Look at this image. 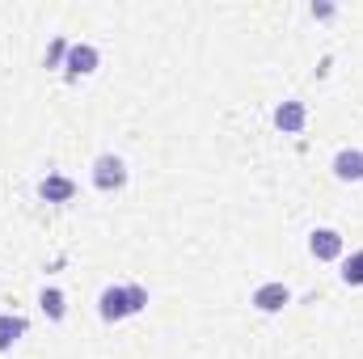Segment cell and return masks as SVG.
I'll use <instances>...</instances> for the list:
<instances>
[{
  "instance_id": "obj_1",
  "label": "cell",
  "mask_w": 363,
  "mask_h": 359,
  "mask_svg": "<svg viewBox=\"0 0 363 359\" xmlns=\"http://www.w3.org/2000/svg\"><path fill=\"white\" fill-rule=\"evenodd\" d=\"M148 304V292L144 287H106L101 292V317L106 321H118L127 313H140Z\"/></svg>"
},
{
  "instance_id": "obj_2",
  "label": "cell",
  "mask_w": 363,
  "mask_h": 359,
  "mask_svg": "<svg viewBox=\"0 0 363 359\" xmlns=\"http://www.w3.org/2000/svg\"><path fill=\"white\" fill-rule=\"evenodd\" d=\"M93 182H97V190H118V186L127 182V165L106 153V157H97V165H93Z\"/></svg>"
},
{
  "instance_id": "obj_3",
  "label": "cell",
  "mask_w": 363,
  "mask_h": 359,
  "mask_svg": "<svg viewBox=\"0 0 363 359\" xmlns=\"http://www.w3.org/2000/svg\"><path fill=\"white\" fill-rule=\"evenodd\" d=\"M308 250H313V258L330 263V258H338V254H342V237H338L334 228H317V233H313V241H308Z\"/></svg>"
},
{
  "instance_id": "obj_4",
  "label": "cell",
  "mask_w": 363,
  "mask_h": 359,
  "mask_svg": "<svg viewBox=\"0 0 363 359\" xmlns=\"http://www.w3.org/2000/svg\"><path fill=\"white\" fill-rule=\"evenodd\" d=\"M93 68H97V51L89 43H72L68 47V77H89Z\"/></svg>"
},
{
  "instance_id": "obj_5",
  "label": "cell",
  "mask_w": 363,
  "mask_h": 359,
  "mask_svg": "<svg viewBox=\"0 0 363 359\" xmlns=\"http://www.w3.org/2000/svg\"><path fill=\"white\" fill-rule=\"evenodd\" d=\"M287 300H291V292H287L283 283H262V287L254 292V304H258L262 313H279Z\"/></svg>"
},
{
  "instance_id": "obj_6",
  "label": "cell",
  "mask_w": 363,
  "mask_h": 359,
  "mask_svg": "<svg viewBox=\"0 0 363 359\" xmlns=\"http://www.w3.org/2000/svg\"><path fill=\"white\" fill-rule=\"evenodd\" d=\"M334 174H338L342 182H359L363 178V153H359V148L338 153V157H334Z\"/></svg>"
},
{
  "instance_id": "obj_7",
  "label": "cell",
  "mask_w": 363,
  "mask_h": 359,
  "mask_svg": "<svg viewBox=\"0 0 363 359\" xmlns=\"http://www.w3.org/2000/svg\"><path fill=\"white\" fill-rule=\"evenodd\" d=\"M274 123H279V131H300L304 127V101H283L274 110Z\"/></svg>"
},
{
  "instance_id": "obj_8",
  "label": "cell",
  "mask_w": 363,
  "mask_h": 359,
  "mask_svg": "<svg viewBox=\"0 0 363 359\" xmlns=\"http://www.w3.org/2000/svg\"><path fill=\"white\" fill-rule=\"evenodd\" d=\"M38 194H43L47 203H68V199L77 194V186H72L68 178H47L43 186H38Z\"/></svg>"
},
{
  "instance_id": "obj_9",
  "label": "cell",
  "mask_w": 363,
  "mask_h": 359,
  "mask_svg": "<svg viewBox=\"0 0 363 359\" xmlns=\"http://www.w3.org/2000/svg\"><path fill=\"white\" fill-rule=\"evenodd\" d=\"M21 334H26V321L13 317V313H0V351H9Z\"/></svg>"
},
{
  "instance_id": "obj_10",
  "label": "cell",
  "mask_w": 363,
  "mask_h": 359,
  "mask_svg": "<svg viewBox=\"0 0 363 359\" xmlns=\"http://www.w3.org/2000/svg\"><path fill=\"white\" fill-rule=\"evenodd\" d=\"M43 309L60 321V317H64V292H60V287H43Z\"/></svg>"
},
{
  "instance_id": "obj_11",
  "label": "cell",
  "mask_w": 363,
  "mask_h": 359,
  "mask_svg": "<svg viewBox=\"0 0 363 359\" xmlns=\"http://www.w3.org/2000/svg\"><path fill=\"white\" fill-rule=\"evenodd\" d=\"M342 279H347V283H363V254L347 258V267H342Z\"/></svg>"
},
{
  "instance_id": "obj_12",
  "label": "cell",
  "mask_w": 363,
  "mask_h": 359,
  "mask_svg": "<svg viewBox=\"0 0 363 359\" xmlns=\"http://www.w3.org/2000/svg\"><path fill=\"white\" fill-rule=\"evenodd\" d=\"M64 55H68V43H64V38H60V43H55V47H51V51H47V68H55V64H60V60H64Z\"/></svg>"
}]
</instances>
